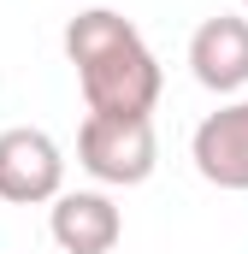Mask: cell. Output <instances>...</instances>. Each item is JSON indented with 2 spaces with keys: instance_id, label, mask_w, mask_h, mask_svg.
I'll return each mask as SVG.
<instances>
[{
  "instance_id": "8992f818",
  "label": "cell",
  "mask_w": 248,
  "mask_h": 254,
  "mask_svg": "<svg viewBox=\"0 0 248 254\" xmlns=\"http://www.w3.org/2000/svg\"><path fill=\"white\" fill-rule=\"evenodd\" d=\"M189 71L213 95H243L248 89V18L219 12L189 36Z\"/></svg>"
},
{
  "instance_id": "7a4b0ae2",
  "label": "cell",
  "mask_w": 248,
  "mask_h": 254,
  "mask_svg": "<svg viewBox=\"0 0 248 254\" xmlns=\"http://www.w3.org/2000/svg\"><path fill=\"white\" fill-rule=\"evenodd\" d=\"M77 166L95 178V184H113V190H136L154 178L160 166V136L154 119H113V113H89L77 130Z\"/></svg>"
},
{
  "instance_id": "52a82bcc",
  "label": "cell",
  "mask_w": 248,
  "mask_h": 254,
  "mask_svg": "<svg viewBox=\"0 0 248 254\" xmlns=\"http://www.w3.org/2000/svg\"><path fill=\"white\" fill-rule=\"evenodd\" d=\"M243 12H248V0H243Z\"/></svg>"
},
{
  "instance_id": "6da1fadb",
  "label": "cell",
  "mask_w": 248,
  "mask_h": 254,
  "mask_svg": "<svg viewBox=\"0 0 248 254\" xmlns=\"http://www.w3.org/2000/svg\"><path fill=\"white\" fill-rule=\"evenodd\" d=\"M65 60L77 71L83 107L89 113H113V119H148L166 77L154 48L142 42V30L113 12V6H89L65 24Z\"/></svg>"
},
{
  "instance_id": "5b68a950",
  "label": "cell",
  "mask_w": 248,
  "mask_h": 254,
  "mask_svg": "<svg viewBox=\"0 0 248 254\" xmlns=\"http://www.w3.org/2000/svg\"><path fill=\"white\" fill-rule=\"evenodd\" d=\"M48 237L65 254H113L124 237V213L107 190H60L48 207Z\"/></svg>"
},
{
  "instance_id": "277c9868",
  "label": "cell",
  "mask_w": 248,
  "mask_h": 254,
  "mask_svg": "<svg viewBox=\"0 0 248 254\" xmlns=\"http://www.w3.org/2000/svg\"><path fill=\"white\" fill-rule=\"evenodd\" d=\"M189 160L195 172L213 184V190H248V95L207 113L195 125V142H189Z\"/></svg>"
},
{
  "instance_id": "3957f363",
  "label": "cell",
  "mask_w": 248,
  "mask_h": 254,
  "mask_svg": "<svg viewBox=\"0 0 248 254\" xmlns=\"http://www.w3.org/2000/svg\"><path fill=\"white\" fill-rule=\"evenodd\" d=\"M65 190V154L48 130L12 125L0 130V201L12 207H42Z\"/></svg>"
}]
</instances>
